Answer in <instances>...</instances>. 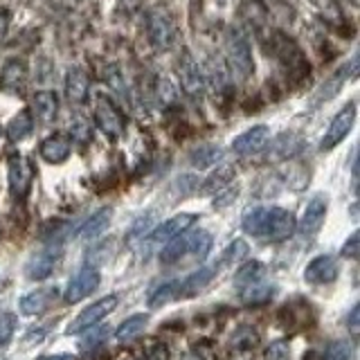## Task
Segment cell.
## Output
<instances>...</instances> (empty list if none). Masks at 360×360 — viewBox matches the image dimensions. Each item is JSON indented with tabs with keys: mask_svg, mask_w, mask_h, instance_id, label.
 <instances>
[{
	"mask_svg": "<svg viewBox=\"0 0 360 360\" xmlns=\"http://www.w3.org/2000/svg\"><path fill=\"white\" fill-rule=\"evenodd\" d=\"M70 151H72V142L68 135L63 133H52L48 135L41 146H39V153L45 162H50V165H61L65 162L68 158H70Z\"/></svg>",
	"mask_w": 360,
	"mask_h": 360,
	"instance_id": "cell-17",
	"label": "cell"
},
{
	"mask_svg": "<svg viewBox=\"0 0 360 360\" xmlns=\"http://www.w3.org/2000/svg\"><path fill=\"white\" fill-rule=\"evenodd\" d=\"M41 360H75L72 356H48V358H41Z\"/></svg>",
	"mask_w": 360,
	"mask_h": 360,
	"instance_id": "cell-44",
	"label": "cell"
},
{
	"mask_svg": "<svg viewBox=\"0 0 360 360\" xmlns=\"http://www.w3.org/2000/svg\"><path fill=\"white\" fill-rule=\"evenodd\" d=\"M84 333L86 335L82 338V342H79V349H82V352H90V349L99 347L106 340V338L110 335V329L106 324H95V326H90V329H86Z\"/></svg>",
	"mask_w": 360,
	"mask_h": 360,
	"instance_id": "cell-33",
	"label": "cell"
},
{
	"mask_svg": "<svg viewBox=\"0 0 360 360\" xmlns=\"http://www.w3.org/2000/svg\"><path fill=\"white\" fill-rule=\"evenodd\" d=\"M196 221H198V217H196V214H191V212L176 214V217L162 221L160 225H155V228L149 232V243H153V245H165L167 241H172L174 236L183 234L189 228H194Z\"/></svg>",
	"mask_w": 360,
	"mask_h": 360,
	"instance_id": "cell-13",
	"label": "cell"
},
{
	"mask_svg": "<svg viewBox=\"0 0 360 360\" xmlns=\"http://www.w3.org/2000/svg\"><path fill=\"white\" fill-rule=\"evenodd\" d=\"M349 72H352V68H349V65H345L342 70H338V72H335V77H331L329 82L324 84V88H320V93H318V101H320L322 97H324V99L333 97V95L338 93V90H340V86L345 84V79H347V75H349Z\"/></svg>",
	"mask_w": 360,
	"mask_h": 360,
	"instance_id": "cell-36",
	"label": "cell"
},
{
	"mask_svg": "<svg viewBox=\"0 0 360 360\" xmlns=\"http://www.w3.org/2000/svg\"><path fill=\"white\" fill-rule=\"evenodd\" d=\"M219 264H212V266H202L198 270H194L191 275H187L185 279L178 281V300L180 297H194L198 292L205 288L210 281L219 275Z\"/></svg>",
	"mask_w": 360,
	"mask_h": 360,
	"instance_id": "cell-16",
	"label": "cell"
},
{
	"mask_svg": "<svg viewBox=\"0 0 360 360\" xmlns=\"http://www.w3.org/2000/svg\"><path fill=\"white\" fill-rule=\"evenodd\" d=\"M34 129V120H32V110L22 108L20 112H16L11 122L7 124V138L11 142H18V140H25L27 135Z\"/></svg>",
	"mask_w": 360,
	"mask_h": 360,
	"instance_id": "cell-28",
	"label": "cell"
},
{
	"mask_svg": "<svg viewBox=\"0 0 360 360\" xmlns=\"http://www.w3.org/2000/svg\"><path fill=\"white\" fill-rule=\"evenodd\" d=\"M239 297L245 307H262V304H268L275 297V286L266 284L264 279H259V281H252V284L239 288Z\"/></svg>",
	"mask_w": 360,
	"mask_h": 360,
	"instance_id": "cell-23",
	"label": "cell"
},
{
	"mask_svg": "<svg viewBox=\"0 0 360 360\" xmlns=\"http://www.w3.org/2000/svg\"><path fill=\"white\" fill-rule=\"evenodd\" d=\"M324 219H326V198L315 196L307 202V207H304L302 221H300L297 228L304 236H313L322 230Z\"/></svg>",
	"mask_w": 360,
	"mask_h": 360,
	"instance_id": "cell-18",
	"label": "cell"
},
{
	"mask_svg": "<svg viewBox=\"0 0 360 360\" xmlns=\"http://www.w3.org/2000/svg\"><path fill=\"white\" fill-rule=\"evenodd\" d=\"M340 275V266H338V259L333 255H320L311 259L304 268V281L311 286H324V284H333Z\"/></svg>",
	"mask_w": 360,
	"mask_h": 360,
	"instance_id": "cell-12",
	"label": "cell"
},
{
	"mask_svg": "<svg viewBox=\"0 0 360 360\" xmlns=\"http://www.w3.org/2000/svg\"><path fill=\"white\" fill-rule=\"evenodd\" d=\"M99 281H101V275H99V270L95 266H90V264L82 266L70 277V281H68L65 292H63V302L65 304H77V302L86 300L90 292H95L99 288Z\"/></svg>",
	"mask_w": 360,
	"mask_h": 360,
	"instance_id": "cell-9",
	"label": "cell"
},
{
	"mask_svg": "<svg viewBox=\"0 0 360 360\" xmlns=\"http://www.w3.org/2000/svg\"><path fill=\"white\" fill-rule=\"evenodd\" d=\"M7 25H9V16H7V14H0V39L5 37Z\"/></svg>",
	"mask_w": 360,
	"mask_h": 360,
	"instance_id": "cell-43",
	"label": "cell"
},
{
	"mask_svg": "<svg viewBox=\"0 0 360 360\" xmlns=\"http://www.w3.org/2000/svg\"><path fill=\"white\" fill-rule=\"evenodd\" d=\"M117 295H106V297H101L97 302H93L90 307H86L82 313L77 315V318L68 324V329L65 333L68 335H82L86 329H90V326H95L99 324L101 320L106 318V315H110L112 311L117 309Z\"/></svg>",
	"mask_w": 360,
	"mask_h": 360,
	"instance_id": "cell-8",
	"label": "cell"
},
{
	"mask_svg": "<svg viewBox=\"0 0 360 360\" xmlns=\"http://www.w3.org/2000/svg\"><path fill=\"white\" fill-rule=\"evenodd\" d=\"M146 322H149L146 313H133L115 329V338L120 342H131L146 329Z\"/></svg>",
	"mask_w": 360,
	"mask_h": 360,
	"instance_id": "cell-26",
	"label": "cell"
},
{
	"mask_svg": "<svg viewBox=\"0 0 360 360\" xmlns=\"http://www.w3.org/2000/svg\"><path fill=\"white\" fill-rule=\"evenodd\" d=\"M223 158L221 146H214V144H200L198 149L191 151L189 155V162L194 165L196 169H207L212 165H217Z\"/></svg>",
	"mask_w": 360,
	"mask_h": 360,
	"instance_id": "cell-29",
	"label": "cell"
},
{
	"mask_svg": "<svg viewBox=\"0 0 360 360\" xmlns=\"http://www.w3.org/2000/svg\"><path fill=\"white\" fill-rule=\"evenodd\" d=\"M56 297H59L56 286H45V288H37V290L27 292V295H22L18 307L25 315H41L52 307Z\"/></svg>",
	"mask_w": 360,
	"mask_h": 360,
	"instance_id": "cell-19",
	"label": "cell"
},
{
	"mask_svg": "<svg viewBox=\"0 0 360 360\" xmlns=\"http://www.w3.org/2000/svg\"><path fill=\"white\" fill-rule=\"evenodd\" d=\"M322 360H354V345L347 340H333L324 349Z\"/></svg>",
	"mask_w": 360,
	"mask_h": 360,
	"instance_id": "cell-35",
	"label": "cell"
},
{
	"mask_svg": "<svg viewBox=\"0 0 360 360\" xmlns=\"http://www.w3.org/2000/svg\"><path fill=\"white\" fill-rule=\"evenodd\" d=\"M27 75L30 72H27L25 59H18V56H14V59H9L3 65V70H0V84H3V88L18 93V90H22L27 84Z\"/></svg>",
	"mask_w": 360,
	"mask_h": 360,
	"instance_id": "cell-21",
	"label": "cell"
},
{
	"mask_svg": "<svg viewBox=\"0 0 360 360\" xmlns=\"http://www.w3.org/2000/svg\"><path fill=\"white\" fill-rule=\"evenodd\" d=\"M7 180L11 196L16 200H22L30 194L34 183V165L27 155H22L20 151H11L7 155Z\"/></svg>",
	"mask_w": 360,
	"mask_h": 360,
	"instance_id": "cell-7",
	"label": "cell"
},
{
	"mask_svg": "<svg viewBox=\"0 0 360 360\" xmlns=\"http://www.w3.org/2000/svg\"><path fill=\"white\" fill-rule=\"evenodd\" d=\"M90 95V77L84 68L72 65L65 72V97L70 99V104H84Z\"/></svg>",
	"mask_w": 360,
	"mask_h": 360,
	"instance_id": "cell-20",
	"label": "cell"
},
{
	"mask_svg": "<svg viewBox=\"0 0 360 360\" xmlns=\"http://www.w3.org/2000/svg\"><path fill=\"white\" fill-rule=\"evenodd\" d=\"M300 149H302V140L297 138V135L284 133V135H279V138H275L273 144L268 146V158L270 160H286V158L297 155Z\"/></svg>",
	"mask_w": 360,
	"mask_h": 360,
	"instance_id": "cell-24",
	"label": "cell"
},
{
	"mask_svg": "<svg viewBox=\"0 0 360 360\" xmlns=\"http://www.w3.org/2000/svg\"><path fill=\"white\" fill-rule=\"evenodd\" d=\"M234 174H236V169L232 165H223L219 169H214V172L210 174V178L202 183L200 191H202V194H219L221 189H225L232 183Z\"/></svg>",
	"mask_w": 360,
	"mask_h": 360,
	"instance_id": "cell-27",
	"label": "cell"
},
{
	"mask_svg": "<svg viewBox=\"0 0 360 360\" xmlns=\"http://www.w3.org/2000/svg\"><path fill=\"white\" fill-rule=\"evenodd\" d=\"M315 5H318L322 18L329 22L331 27H349L352 30V25L347 22L345 14L340 11V5H338L335 0H315Z\"/></svg>",
	"mask_w": 360,
	"mask_h": 360,
	"instance_id": "cell-31",
	"label": "cell"
},
{
	"mask_svg": "<svg viewBox=\"0 0 360 360\" xmlns=\"http://www.w3.org/2000/svg\"><path fill=\"white\" fill-rule=\"evenodd\" d=\"M245 257H248V243L243 239H234L223 250V255L219 259V268H223V266H236V264H241Z\"/></svg>",
	"mask_w": 360,
	"mask_h": 360,
	"instance_id": "cell-32",
	"label": "cell"
},
{
	"mask_svg": "<svg viewBox=\"0 0 360 360\" xmlns=\"http://www.w3.org/2000/svg\"><path fill=\"white\" fill-rule=\"evenodd\" d=\"M183 360H202V356H198V354H194V352H191V354H187Z\"/></svg>",
	"mask_w": 360,
	"mask_h": 360,
	"instance_id": "cell-45",
	"label": "cell"
},
{
	"mask_svg": "<svg viewBox=\"0 0 360 360\" xmlns=\"http://www.w3.org/2000/svg\"><path fill=\"white\" fill-rule=\"evenodd\" d=\"M268 142H270V129L264 127V124H259V127L248 129L239 135V138H234L232 151L239 155H252V153L264 151Z\"/></svg>",
	"mask_w": 360,
	"mask_h": 360,
	"instance_id": "cell-15",
	"label": "cell"
},
{
	"mask_svg": "<svg viewBox=\"0 0 360 360\" xmlns=\"http://www.w3.org/2000/svg\"><path fill=\"white\" fill-rule=\"evenodd\" d=\"M354 124H356V104L354 101H349V104H345L340 110L335 112V117L331 120L329 129H326L324 138L320 142V149L322 151L335 149V146L340 144L349 133H352Z\"/></svg>",
	"mask_w": 360,
	"mask_h": 360,
	"instance_id": "cell-10",
	"label": "cell"
},
{
	"mask_svg": "<svg viewBox=\"0 0 360 360\" xmlns=\"http://www.w3.org/2000/svg\"><path fill=\"white\" fill-rule=\"evenodd\" d=\"M149 39L158 52L172 50L176 43V22L165 9L149 11Z\"/></svg>",
	"mask_w": 360,
	"mask_h": 360,
	"instance_id": "cell-11",
	"label": "cell"
},
{
	"mask_svg": "<svg viewBox=\"0 0 360 360\" xmlns=\"http://www.w3.org/2000/svg\"><path fill=\"white\" fill-rule=\"evenodd\" d=\"M93 120L97 129L106 135L108 140H120L124 135V115L117 104L104 93H95L93 97Z\"/></svg>",
	"mask_w": 360,
	"mask_h": 360,
	"instance_id": "cell-5",
	"label": "cell"
},
{
	"mask_svg": "<svg viewBox=\"0 0 360 360\" xmlns=\"http://www.w3.org/2000/svg\"><path fill=\"white\" fill-rule=\"evenodd\" d=\"M358 250H360V232H354L349 239L342 243V257L345 259H356L358 257Z\"/></svg>",
	"mask_w": 360,
	"mask_h": 360,
	"instance_id": "cell-42",
	"label": "cell"
},
{
	"mask_svg": "<svg viewBox=\"0 0 360 360\" xmlns=\"http://www.w3.org/2000/svg\"><path fill=\"white\" fill-rule=\"evenodd\" d=\"M270 52L275 54L279 65L284 68L286 79L290 84H302L311 75V63L307 59V54L297 45V41L290 39L288 34L284 32L270 34Z\"/></svg>",
	"mask_w": 360,
	"mask_h": 360,
	"instance_id": "cell-3",
	"label": "cell"
},
{
	"mask_svg": "<svg viewBox=\"0 0 360 360\" xmlns=\"http://www.w3.org/2000/svg\"><path fill=\"white\" fill-rule=\"evenodd\" d=\"M178 84L191 101H202L207 90V79L202 75L198 61L189 52H183L178 59Z\"/></svg>",
	"mask_w": 360,
	"mask_h": 360,
	"instance_id": "cell-6",
	"label": "cell"
},
{
	"mask_svg": "<svg viewBox=\"0 0 360 360\" xmlns=\"http://www.w3.org/2000/svg\"><path fill=\"white\" fill-rule=\"evenodd\" d=\"M172 300H178V281H165L149 295V307L158 309Z\"/></svg>",
	"mask_w": 360,
	"mask_h": 360,
	"instance_id": "cell-34",
	"label": "cell"
},
{
	"mask_svg": "<svg viewBox=\"0 0 360 360\" xmlns=\"http://www.w3.org/2000/svg\"><path fill=\"white\" fill-rule=\"evenodd\" d=\"M34 115H37L43 124H52L59 115V97L54 90H39L32 99Z\"/></svg>",
	"mask_w": 360,
	"mask_h": 360,
	"instance_id": "cell-22",
	"label": "cell"
},
{
	"mask_svg": "<svg viewBox=\"0 0 360 360\" xmlns=\"http://www.w3.org/2000/svg\"><path fill=\"white\" fill-rule=\"evenodd\" d=\"M347 331L354 342L360 338V304H354V309L347 315Z\"/></svg>",
	"mask_w": 360,
	"mask_h": 360,
	"instance_id": "cell-40",
	"label": "cell"
},
{
	"mask_svg": "<svg viewBox=\"0 0 360 360\" xmlns=\"http://www.w3.org/2000/svg\"><path fill=\"white\" fill-rule=\"evenodd\" d=\"M266 277V266L262 262H248L243 266L236 268L234 273V286L236 288H243L248 284H252V281H259Z\"/></svg>",
	"mask_w": 360,
	"mask_h": 360,
	"instance_id": "cell-30",
	"label": "cell"
},
{
	"mask_svg": "<svg viewBox=\"0 0 360 360\" xmlns=\"http://www.w3.org/2000/svg\"><path fill=\"white\" fill-rule=\"evenodd\" d=\"M241 228L245 234H252L257 239L277 243L295 234L297 221L292 217V212L284 207H252L243 214Z\"/></svg>",
	"mask_w": 360,
	"mask_h": 360,
	"instance_id": "cell-1",
	"label": "cell"
},
{
	"mask_svg": "<svg viewBox=\"0 0 360 360\" xmlns=\"http://www.w3.org/2000/svg\"><path fill=\"white\" fill-rule=\"evenodd\" d=\"M225 54H228V65L232 75L239 79H250L255 75V56L248 37L236 27H230L225 34Z\"/></svg>",
	"mask_w": 360,
	"mask_h": 360,
	"instance_id": "cell-4",
	"label": "cell"
},
{
	"mask_svg": "<svg viewBox=\"0 0 360 360\" xmlns=\"http://www.w3.org/2000/svg\"><path fill=\"white\" fill-rule=\"evenodd\" d=\"M210 250H212V234L210 232L185 230L183 234H178L172 241L165 243L162 252H160V262L165 266H174V264L183 262V259H191V262L200 264L207 259Z\"/></svg>",
	"mask_w": 360,
	"mask_h": 360,
	"instance_id": "cell-2",
	"label": "cell"
},
{
	"mask_svg": "<svg viewBox=\"0 0 360 360\" xmlns=\"http://www.w3.org/2000/svg\"><path fill=\"white\" fill-rule=\"evenodd\" d=\"M257 342H259V335L252 329H241V331H236L232 338V345L236 349H252Z\"/></svg>",
	"mask_w": 360,
	"mask_h": 360,
	"instance_id": "cell-39",
	"label": "cell"
},
{
	"mask_svg": "<svg viewBox=\"0 0 360 360\" xmlns=\"http://www.w3.org/2000/svg\"><path fill=\"white\" fill-rule=\"evenodd\" d=\"M16 322L18 320L14 313H0V347H5L11 340V335L16 331Z\"/></svg>",
	"mask_w": 360,
	"mask_h": 360,
	"instance_id": "cell-37",
	"label": "cell"
},
{
	"mask_svg": "<svg viewBox=\"0 0 360 360\" xmlns=\"http://www.w3.org/2000/svg\"><path fill=\"white\" fill-rule=\"evenodd\" d=\"M290 358V345L286 340H275L266 347L264 360H288Z\"/></svg>",
	"mask_w": 360,
	"mask_h": 360,
	"instance_id": "cell-38",
	"label": "cell"
},
{
	"mask_svg": "<svg viewBox=\"0 0 360 360\" xmlns=\"http://www.w3.org/2000/svg\"><path fill=\"white\" fill-rule=\"evenodd\" d=\"M59 259H61V245H50V248H45V250L37 252L30 259L27 266H25V273L32 281L48 279L54 273Z\"/></svg>",
	"mask_w": 360,
	"mask_h": 360,
	"instance_id": "cell-14",
	"label": "cell"
},
{
	"mask_svg": "<svg viewBox=\"0 0 360 360\" xmlns=\"http://www.w3.org/2000/svg\"><path fill=\"white\" fill-rule=\"evenodd\" d=\"M110 219H112V210L110 207H101V210H97L93 217H90L82 228H79V236L82 239H86V241H90V239H97L99 234H104L106 232V228L110 225Z\"/></svg>",
	"mask_w": 360,
	"mask_h": 360,
	"instance_id": "cell-25",
	"label": "cell"
},
{
	"mask_svg": "<svg viewBox=\"0 0 360 360\" xmlns=\"http://www.w3.org/2000/svg\"><path fill=\"white\" fill-rule=\"evenodd\" d=\"M70 133H72V138H77L79 142H90V140H93V131H90V127H88V124L82 117H77L72 122Z\"/></svg>",
	"mask_w": 360,
	"mask_h": 360,
	"instance_id": "cell-41",
	"label": "cell"
}]
</instances>
